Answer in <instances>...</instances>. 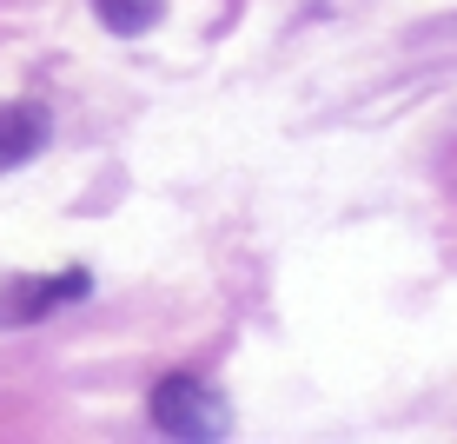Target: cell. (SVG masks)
Masks as SVG:
<instances>
[{
	"label": "cell",
	"instance_id": "6da1fadb",
	"mask_svg": "<svg viewBox=\"0 0 457 444\" xmlns=\"http://www.w3.org/2000/svg\"><path fill=\"white\" fill-rule=\"evenodd\" d=\"M153 424L160 431H172V438H219L226 431V405L212 398L199 378H160L153 385Z\"/></svg>",
	"mask_w": 457,
	"mask_h": 444
},
{
	"label": "cell",
	"instance_id": "7a4b0ae2",
	"mask_svg": "<svg viewBox=\"0 0 457 444\" xmlns=\"http://www.w3.org/2000/svg\"><path fill=\"white\" fill-rule=\"evenodd\" d=\"M93 292V272H46V279H7L0 285V325H34L54 306H73V298Z\"/></svg>",
	"mask_w": 457,
	"mask_h": 444
},
{
	"label": "cell",
	"instance_id": "3957f363",
	"mask_svg": "<svg viewBox=\"0 0 457 444\" xmlns=\"http://www.w3.org/2000/svg\"><path fill=\"white\" fill-rule=\"evenodd\" d=\"M46 147V113L40 106H0V172L27 166Z\"/></svg>",
	"mask_w": 457,
	"mask_h": 444
},
{
	"label": "cell",
	"instance_id": "277c9868",
	"mask_svg": "<svg viewBox=\"0 0 457 444\" xmlns=\"http://www.w3.org/2000/svg\"><path fill=\"white\" fill-rule=\"evenodd\" d=\"M100 7V21L113 27V34H146L153 21H160V0H93Z\"/></svg>",
	"mask_w": 457,
	"mask_h": 444
}]
</instances>
